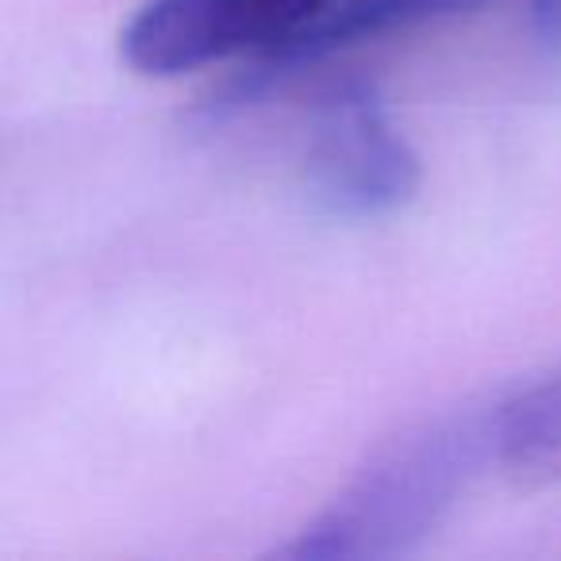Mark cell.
<instances>
[{
  "instance_id": "obj_3",
  "label": "cell",
  "mask_w": 561,
  "mask_h": 561,
  "mask_svg": "<svg viewBox=\"0 0 561 561\" xmlns=\"http://www.w3.org/2000/svg\"><path fill=\"white\" fill-rule=\"evenodd\" d=\"M335 0H147L119 32L135 73L181 78L234 55H273Z\"/></svg>"
},
{
  "instance_id": "obj_1",
  "label": "cell",
  "mask_w": 561,
  "mask_h": 561,
  "mask_svg": "<svg viewBox=\"0 0 561 561\" xmlns=\"http://www.w3.org/2000/svg\"><path fill=\"white\" fill-rule=\"evenodd\" d=\"M500 443L496 412L427 423L381 454L328 512L308 523L280 558H389L412 550L458 504L469 477Z\"/></svg>"
},
{
  "instance_id": "obj_2",
  "label": "cell",
  "mask_w": 561,
  "mask_h": 561,
  "mask_svg": "<svg viewBox=\"0 0 561 561\" xmlns=\"http://www.w3.org/2000/svg\"><path fill=\"white\" fill-rule=\"evenodd\" d=\"M300 173L308 201L339 219L392 216L423 185L415 147L362 81H343L316 101Z\"/></svg>"
},
{
  "instance_id": "obj_5",
  "label": "cell",
  "mask_w": 561,
  "mask_h": 561,
  "mask_svg": "<svg viewBox=\"0 0 561 561\" xmlns=\"http://www.w3.org/2000/svg\"><path fill=\"white\" fill-rule=\"evenodd\" d=\"M530 27L550 58H561V0H530Z\"/></svg>"
},
{
  "instance_id": "obj_4",
  "label": "cell",
  "mask_w": 561,
  "mask_h": 561,
  "mask_svg": "<svg viewBox=\"0 0 561 561\" xmlns=\"http://www.w3.org/2000/svg\"><path fill=\"white\" fill-rule=\"evenodd\" d=\"M484 0H346V4H331L312 27L289 39L285 47H277L273 55L262 58L265 70L277 66H300L328 58L335 50H346L354 43L377 39L389 32H408V27L435 24V20L466 16L477 12Z\"/></svg>"
}]
</instances>
